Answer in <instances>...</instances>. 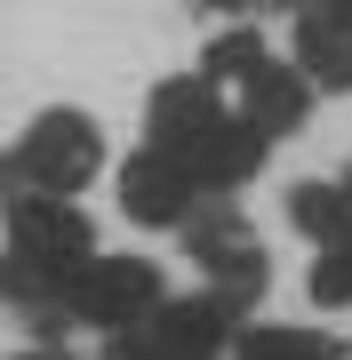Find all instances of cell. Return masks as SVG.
I'll list each match as a JSON object with an SVG mask.
<instances>
[{
    "instance_id": "5bb4252c",
    "label": "cell",
    "mask_w": 352,
    "mask_h": 360,
    "mask_svg": "<svg viewBox=\"0 0 352 360\" xmlns=\"http://www.w3.org/2000/svg\"><path fill=\"white\" fill-rule=\"evenodd\" d=\"M16 360H72V352H56V345H40V352H16Z\"/></svg>"
},
{
    "instance_id": "7c38bea8",
    "label": "cell",
    "mask_w": 352,
    "mask_h": 360,
    "mask_svg": "<svg viewBox=\"0 0 352 360\" xmlns=\"http://www.w3.org/2000/svg\"><path fill=\"white\" fill-rule=\"evenodd\" d=\"M264 56H273L264 32H256V25H233V32H216L209 49H200V72H209V80H248Z\"/></svg>"
},
{
    "instance_id": "3957f363",
    "label": "cell",
    "mask_w": 352,
    "mask_h": 360,
    "mask_svg": "<svg viewBox=\"0 0 352 360\" xmlns=\"http://www.w3.org/2000/svg\"><path fill=\"white\" fill-rule=\"evenodd\" d=\"M240 296H176V304H160V312H144L136 328H120L112 336V352L105 360H216L224 345L240 336Z\"/></svg>"
},
{
    "instance_id": "ba28073f",
    "label": "cell",
    "mask_w": 352,
    "mask_h": 360,
    "mask_svg": "<svg viewBox=\"0 0 352 360\" xmlns=\"http://www.w3.org/2000/svg\"><path fill=\"white\" fill-rule=\"evenodd\" d=\"M280 8H288V49H296L304 80L352 96V25L328 8V0H280Z\"/></svg>"
},
{
    "instance_id": "2e32d148",
    "label": "cell",
    "mask_w": 352,
    "mask_h": 360,
    "mask_svg": "<svg viewBox=\"0 0 352 360\" xmlns=\"http://www.w3.org/2000/svg\"><path fill=\"white\" fill-rule=\"evenodd\" d=\"M328 8H337V16H344V25H352V0H328Z\"/></svg>"
},
{
    "instance_id": "9a60e30c",
    "label": "cell",
    "mask_w": 352,
    "mask_h": 360,
    "mask_svg": "<svg viewBox=\"0 0 352 360\" xmlns=\"http://www.w3.org/2000/svg\"><path fill=\"white\" fill-rule=\"evenodd\" d=\"M200 8H224V16H240V8H248V0H200Z\"/></svg>"
},
{
    "instance_id": "8fae6325",
    "label": "cell",
    "mask_w": 352,
    "mask_h": 360,
    "mask_svg": "<svg viewBox=\"0 0 352 360\" xmlns=\"http://www.w3.org/2000/svg\"><path fill=\"white\" fill-rule=\"evenodd\" d=\"M233 360H344L337 345H328L320 328H240L233 336Z\"/></svg>"
},
{
    "instance_id": "7a4b0ae2",
    "label": "cell",
    "mask_w": 352,
    "mask_h": 360,
    "mask_svg": "<svg viewBox=\"0 0 352 360\" xmlns=\"http://www.w3.org/2000/svg\"><path fill=\"white\" fill-rule=\"evenodd\" d=\"M105 168V129L72 104H48L25 136L0 153V193H89Z\"/></svg>"
},
{
    "instance_id": "30bf717a",
    "label": "cell",
    "mask_w": 352,
    "mask_h": 360,
    "mask_svg": "<svg viewBox=\"0 0 352 360\" xmlns=\"http://www.w3.org/2000/svg\"><path fill=\"white\" fill-rule=\"evenodd\" d=\"M288 224H296L313 248H337V240H352V176H344V184L304 176L296 193H288Z\"/></svg>"
},
{
    "instance_id": "9c48e42d",
    "label": "cell",
    "mask_w": 352,
    "mask_h": 360,
    "mask_svg": "<svg viewBox=\"0 0 352 360\" xmlns=\"http://www.w3.org/2000/svg\"><path fill=\"white\" fill-rule=\"evenodd\" d=\"M240 112L256 120L264 136L304 129V112H313V80H304V65H296V56H288V65H273V56H264V65L240 80Z\"/></svg>"
},
{
    "instance_id": "6da1fadb",
    "label": "cell",
    "mask_w": 352,
    "mask_h": 360,
    "mask_svg": "<svg viewBox=\"0 0 352 360\" xmlns=\"http://www.w3.org/2000/svg\"><path fill=\"white\" fill-rule=\"evenodd\" d=\"M144 144H160L169 160H184L200 193H240L264 168V144L273 136L248 112H233L209 72H176V80H160L144 96Z\"/></svg>"
},
{
    "instance_id": "5b68a950",
    "label": "cell",
    "mask_w": 352,
    "mask_h": 360,
    "mask_svg": "<svg viewBox=\"0 0 352 360\" xmlns=\"http://www.w3.org/2000/svg\"><path fill=\"white\" fill-rule=\"evenodd\" d=\"M160 304H169V288H160V264H144V257H89L65 281V321L105 328V336L136 328L144 312H160Z\"/></svg>"
},
{
    "instance_id": "8992f818",
    "label": "cell",
    "mask_w": 352,
    "mask_h": 360,
    "mask_svg": "<svg viewBox=\"0 0 352 360\" xmlns=\"http://www.w3.org/2000/svg\"><path fill=\"white\" fill-rule=\"evenodd\" d=\"M200 200H209V193L193 184V168H184V160H169L160 144H136V153L120 160V208H129V224L184 232Z\"/></svg>"
},
{
    "instance_id": "4fadbf2b",
    "label": "cell",
    "mask_w": 352,
    "mask_h": 360,
    "mask_svg": "<svg viewBox=\"0 0 352 360\" xmlns=\"http://www.w3.org/2000/svg\"><path fill=\"white\" fill-rule=\"evenodd\" d=\"M304 288H313V304H320V312H344V304H352V240L320 248V257H313V281H304Z\"/></svg>"
},
{
    "instance_id": "277c9868",
    "label": "cell",
    "mask_w": 352,
    "mask_h": 360,
    "mask_svg": "<svg viewBox=\"0 0 352 360\" xmlns=\"http://www.w3.org/2000/svg\"><path fill=\"white\" fill-rule=\"evenodd\" d=\"M0 232H8V257L25 272H48V281H72L96 257V232L65 193H8L0 200Z\"/></svg>"
},
{
    "instance_id": "52a82bcc",
    "label": "cell",
    "mask_w": 352,
    "mask_h": 360,
    "mask_svg": "<svg viewBox=\"0 0 352 360\" xmlns=\"http://www.w3.org/2000/svg\"><path fill=\"white\" fill-rule=\"evenodd\" d=\"M184 248H193V264H209V288L224 296H256L264 288V248H256V232H248L233 208H193V224H184Z\"/></svg>"
}]
</instances>
